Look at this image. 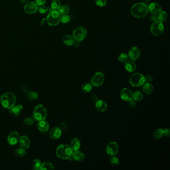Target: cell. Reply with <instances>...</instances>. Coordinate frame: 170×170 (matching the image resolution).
<instances>
[{"label":"cell","mask_w":170,"mask_h":170,"mask_svg":"<svg viewBox=\"0 0 170 170\" xmlns=\"http://www.w3.org/2000/svg\"><path fill=\"white\" fill-rule=\"evenodd\" d=\"M148 6L144 3H136L131 9L132 15L137 19L144 18L148 14Z\"/></svg>","instance_id":"obj_1"},{"label":"cell","mask_w":170,"mask_h":170,"mask_svg":"<svg viewBox=\"0 0 170 170\" xmlns=\"http://www.w3.org/2000/svg\"><path fill=\"white\" fill-rule=\"evenodd\" d=\"M16 97L13 93L7 92L1 95L0 98L1 104L3 107L10 109L15 105L16 102Z\"/></svg>","instance_id":"obj_2"},{"label":"cell","mask_w":170,"mask_h":170,"mask_svg":"<svg viewBox=\"0 0 170 170\" xmlns=\"http://www.w3.org/2000/svg\"><path fill=\"white\" fill-rule=\"evenodd\" d=\"M72 153L70 146L66 144H61L58 146L55 151L57 157L62 160H68L71 158Z\"/></svg>","instance_id":"obj_3"},{"label":"cell","mask_w":170,"mask_h":170,"mask_svg":"<svg viewBox=\"0 0 170 170\" xmlns=\"http://www.w3.org/2000/svg\"><path fill=\"white\" fill-rule=\"evenodd\" d=\"M48 116V111L46 108L42 104H39L34 107L33 111V117L34 119L40 121L46 119Z\"/></svg>","instance_id":"obj_4"},{"label":"cell","mask_w":170,"mask_h":170,"mask_svg":"<svg viewBox=\"0 0 170 170\" xmlns=\"http://www.w3.org/2000/svg\"><path fill=\"white\" fill-rule=\"evenodd\" d=\"M61 15L57 10H52L50 12L46 18V21L50 26H56L60 22Z\"/></svg>","instance_id":"obj_5"},{"label":"cell","mask_w":170,"mask_h":170,"mask_svg":"<svg viewBox=\"0 0 170 170\" xmlns=\"http://www.w3.org/2000/svg\"><path fill=\"white\" fill-rule=\"evenodd\" d=\"M145 82V77L141 73H134L129 78V83L133 87L141 86Z\"/></svg>","instance_id":"obj_6"},{"label":"cell","mask_w":170,"mask_h":170,"mask_svg":"<svg viewBox=\"0 0 170 170\" xmlns=\"http://www.w3.org/2000/svg\"><path fill=\"white\" fill-rule=\"evenodd\" d=\"M87 31L86 29L82 27H79L75 28L73 31L72 36L75 40L81 42L86 37Z\"/></svg>","instance_id":"obj_7"},{"label":"cell","mask_w":170,"mask_h":170,"mask_svg":"<svg viewBox=\"0 0 170 170\" xmlns=\"http://www.w3.org/2000/svg\"><path fill=\"white\" fill-rule=\"evenodd\" d=\"M150 30L151 33L154 36H160L163 34L164 31V27L162 22L159 21H156L153 22Z\"/></svg>","instance_id":"obj_8"},{"label":"cell","mask_w":170,"mask_h":170,"mask_svg":"<svg viewBox=\"0 0 170 170\" xmlns=\"http://www.w3.org/2000/svg\"><path fill=\"white\" fill-rule=\"evenodd\" d=\"M105 76L102 72H97L91 79V84L93 86L98 87L101 86L104 82Z\"/></svg>","instance_id":"obj_9"},{"label":"cell","mask_w":170,"mask_h":170,"mask_svg":"<svg viewBox=\"0 0 170 170\" xmlns=\"http://www.w3.org/2000/svg\"><path fill=\"white\" fill-rule=\"evenodd\" d=\"M119 150L118 144L114 141L109 142L106 148V152L108 155L110 156L116 155Z\"/></svg>","instance_id":"obj_10"},{"label":"cell","mask_w":170,"mask_h":170,"mask_svg":"<svg viewBox=\"0 0 170 170\" xmlns=\"http://www.w3.org/2000/svg\"><path fill=\"white\" fill-rule=\"evenodd\" d=\"M120 97L125 101H129L133 99V93L129 88H124L120 92Z\"/></svg>","instance_id":"obj_11"},{"label":"cell","mask_w":170,"mask_h":170,"mask_svg":"<svg viewBox=\"0 0 170 170\" xmlns=\"http://www.w3.org/2000/svg\"><path fill=\"white\" fill-rule=\"evenodd\" d=\"M24 10L28 14L36 13L38 9V6L35 2L30 1L25 4L24 7Z\"/></svg>","instance_id":"obj_12"},{"label":"cell","mask_w":170,"mask_h":170,"mask_svg":"<svg viewBox=\"0 0 170 170\" xmlns=\"http://www.w3.org/2000/svg\"><path fill=\"white\" fill-rule=\"evenodd\" d=\"M129 58L135 61L138 60L141 55L140 50L137 46H133L129 50L128 52Z\"/></svg>","instance_id":"obj_13"},{"label":"cell","mask_w":170,"mask_h":170,"mask_svg":"<svg viewBox=\"0 0 170 170\" xmlns=\"http://www.w3.org/2000/svg\"><path fill=\"white\" fill-rule=\"evenodd\" d=\"M19 134L16 131H13L10 132L7 136V141L8 143L10 145H15L19 143Z\"/></svg>","instance_id":"obj_14"},{"label":"cell","mask_w":170,"mask_h":170,"mask_svg":"<svg viewBox=\"0 0 170 170\" xmlns=\"http://www.w3.org/2000/svg\"><path fill=\"white\" fill-rule=\"evenodd\" d=\"M148 11L151 13L158 15L162 10L161 6L158 3L153 2L151 3L148 6Z\"/></svg>","instance_id":"obj_15"},{"label":"cell","mask_w":170,"mask_h":170,"mask_svg":"<svg viewBox=\"0 0 170 170\" xmlns=\"http://www.w3.org/2000/svg\"><path fill=\"white\" fill-rule=\"evenodd\" d=\"M62 134V131L59 127H54L49 132V137L51 139L56 140L60 139Z\"/></svg>","instance_id":"obj_16"},{"label":"cell","mask_w":170,"mask_h":170,"mask_svg":"<svg viewBox=\"0 0 170 170\" xmlns=\"http://www.w3.org/2000/svg\"><path fill=\"white\" fill-rule=\"evenodd\" d=\"M37 128L39 131L42 133H45L49 130V123L45 120L39 121L37 124Z\"/></svg>","instance_id":"obj_17"},{"label":"cell","mask_w":170,"mask_h":170,"mask_svg":"<svg viewBox=\"0 0 170 170\" xmlns=\"http://www.w3.org/2000/svg\"><path fill=\"white\" fill-rule=\"evenodd\" d=\"M95 107L98 112H105L107 109V104L104 100H98L95 102Z\"/></svg>","instance_id":"obj_18"},{"label":"cell","mask_w":170,"mask_h":170,"mask_svg":"<svg viewBox=\"0 0 170 170\" xmlns=\"http://www.w3.org/2000/svg\"><path fill=\"white\" fill-rule=\"evenodd\" d=\"M19 143L21 147L25 149L29 148L31 145V141H30V138L25 135H23L20 137Z\"/></svg>","instance_id":"obj_19"},{"label":"cell","mask_w":170,"mask_h":170,"mask_svg":"<svg viewBox=\"0 0 170 170\" xmlns=\"http://www.w3.org/2000/svg\"><path fill=\"white\" fill-rule=\"evenodd\" d=\"M23 108L22 105H15L10 109V114L15 117H18L21 114V111Z\"/></svg>","instance_id":"obj_20"},{"label":"cell","mask_w":170,"mask_h":170,"mask_svg":"<svg viewBox=\"0 0 170 170\" xmlns=\"http://www.w3.org/2000/svg\"><path fill=\"white\" fill-rule=\"evenodd\" d=\"M124 66L126 70L129 72H134L136 70L137 67L136 64L134 61L131 60H128L127 61H126Z\"/></svg>","instance_id":"obj_21"},{"label":"cell","mask_w":170,"mask_h":170,"mask_svg":"<svg viewBox=\"0 0 170 170\" xmlns=\"http://www.w3.org/2000/svg\"><path fill=\"white\" fill-rule=\"evenodd\" d=\"M81 142L78 138H74L72 139L70 142V148H72V152L79 150L81 148Z\"/></svg>","instance_id":"obj_22"},{"label":"cell","mask_w":170,"mask_h":170,"mask_svg":"<svg viewBox=\"0 0 170 170\" xmlns=\"http://www.w3.org/2000/svg\"><path fill=\"white\" fill-rule=\"evenodd\" d=\"M62 41L67 46H72L75 42V40L73 36L69 34H66L62 38Z\"/></svg>","instance_id":"obj_23"},{"label":"cell","mask_w":170,"mask_h":170,"mask_svg":"<svg viewBox=\"0 0 170 170\" xmlns=\"http://www.w3.org/2000/svg\"><path fill=\"white\" fill-rule=\"evenodd\" d=\"M72 157L75 161L81 162L85 159V155L82 152L78 150L72 153Z\"/></svg>","instance_id":"obj_24"},{"label":"cell","mask_w":170,"mask_h":170,"mask_svg":"<svg viewBox=\"0 0 170 170\" xmlns=\"http://www.w3.org/2000/svg\"><path fill=\"white\" fill-rule=\"evenodd\" d=\"M142 86H143L142 89L145 94H147V95H151L152 94V93L153 91L154 87L151 83L145 82Z\"/></svg>","instance_id":"obj_25"},{"label":"cell","mask_w":170,"mask_h":170,"mask_svg":"<svg viewBox=\"0 0 170 170\" xmlns=\"http://www.w3.org/2000/svg\"><path fill=\"white\" fill-rule=\"evenodd\" d=\"M55 167L52 163L49 162H45L42 163L40 170H54Z\"/></svg>","instance_id":"obj_26"},{"label":"cell","mask_w":170,"mask_h":170,"mask_svg":"<svg viewBox=\"0 0 170 170\" xmlns=\"http://www.w3.org/2000/svg\"><path fill=\"white\" fill-rule=\"evenodd\" d=\"M59 13L61 15H67L69 12L70 9H69V7L67 4H64V5H62V6H60L59 9L57 10Z\"/></svg>","instance_id":"obj_27"},{"label":"cell","mask_w":170,"mask_h":170,"mask_svg":"<svg viewBox=\"0 0 170 170\" xmlns=\"http://www.w3.org/2000/svg\"><path fill=\"white\" fill-rule=\"evenodd\" d=\"M163 136V129L161 128H159L155 130L153 134V137L155 140L160 139Z\"/></svg>","instance_id":"obj_28"},{"label":"cell","mask_w":170,"mask_h":170,"mask_svg":"<svg viewBox=\"0 0 170 170\" xmlns=\"http://www.w3.org/2000/svg\"><path fill=\"white\" fill-rule=\"evenodd\" d=\"M143 98V94L141 91H136L134 93H133V99L136 102L140 101Z\"/></svg>","instance_id":"obj_29"},{"label":"cell","mask_w":170,"mask_h":170,"mask_svg":"<svg viewBox=\"0 0 170 170\" xmlns=\"http://www.w3.org/2000/svg\"><path fill=\"white\" fill-rule=\"evenodd\" d=\"M61 6V3L60 0H52L51 2V6L50 10H57L60 6Z\"/></svg>","instance_id":"obj_30"},{"label":"cell","mask_w":170,"mask_h":170,"mask_svg":"<svg viewBox=\"0 0 170 170\" xmlns=\"http://www.w3.org/2000/svg\"><path fill=\"white\" fill-rule=\"evenodd\" d=\"M27 153V152L25 151V149L21 147L18 148V149L16 150V151L14 152L15 155L18 157H23Z\"/></svg>","instance_id":"obj_31"},{"label":"cell","mask_w":170,"mask_h":170,"mask_svg":"<svg viewBox=\"0 0 170 170\" xmlns=\"http://www.w3.org/2000/svg\"><path fill=\"white\" fill-rule=\"evenodd\" d=\"M81 88H82V91H84V92H90L91 90H92L93 86L91 84L86 83L82 85Z\"/></svg>","instance_id":"obj_32"},{"label":"cell","mask_w":170,"mask_h":170,"mask_svg":"<svg viewBox=\"0 0 170 170\" xmlns=\"http://www.w3.org/2000/svg\"><path fill=\"white\" fill-rule=\"evenodd\" d=\"M167 17V13L165 11L162 10L161 12H160V13L158 14L159 21H160V22L163 23L166 21Z\"/></svg>","instance_id":"obj_33"},{"label":"cell","mask_w":170,"mask_h":170,"mask_svg":"<svg viewBox=\"0 0 170 170\" xmlns=\"http://www.w3.org/2000/svg\"><path fill=\"white\" fill-rule=\"evenodd\" d=\"M27 96L28 98L31 100H36L39 97V95L37 92L32 91H28L27 93Z\"/></svg>","instance_id":"obj_34"},{"label":"cell","mask_w":170,"mask_h":170,"mask_svg":"<svg viewBox=\"0 0 170 170\" xmlns=\"http://www.w3.org/2000/svg\"><path fill=\"white\" fill-rule=\"evenodd\" d=\"M128 55L125 53H122L120 54L119 55L118 57V61L121 63H125L129 60Z\"/></svg>","instance_id":"obj_35"},{"label":"cell","mask_w":170,"mask_h":170,"mask_svg":"<svg viewBox=\"0 0 170 170\" xmlns=\"http://www.w3.org/2000/svg\"><path fill=\"white\" fill-rule=\"evenodd\" d=\"M110 163L113 166H118L120 163V161L118 157H116L115 156H111L110 158Z\"/></svg>","instance_id":"obj_36"},{"label":"cell","mask_w":170,"mask_h":170,"mask_svg":"<svg viewBox=\"0 0 170 170\" xmlns=\"http://www.w3.org/2000/svg\"><path fill=\"white\" fill-rule=\"evenodd\" d=\"M34 120L31 117H27L24 120V124L27 126H31L34 123Z\"/></svg>","instance_id":"obj_37"},{"label":"cell","mask_w":170,"mask_h":170,"mask_svg":"<svg viewBox=\"0 0 170 170\" xmlns=\"http://www.w3.org/2000/svg\"><path fill=\"white\" fill-rule=\"evenodd\" d=\"M33 165L34 169L35 170H40V168L42 165V162L38 159H35L33 162Z\"/></svg>","instance_id":"obj_38"},{"label":"cell","mask_w":170,"mask_h":170,"mask_svg":"<svg viewBox=\"0 0 170 170\" xmlns=\"http://www.w3.org/2000/svg\"><path fill=\"white\" fill-rule=\"evenodd\" d=\"M70 18L67 15H63L61 16L60 22L63 24H67L70 22Z\"/></svg>","instance_id":"obj_39"},{"label":"cell","mask_w":170,"mask_h":170,"mask_svg":"<svg viewBox=\"0 0 170 170\" xmlns=\"http://www.w3.org/2000/svg\"><path fill=\"white\" fill-rule=\"evenodd\" d=\"M48 10H49L48 8L46 6H44V5L40 6V7H38V9H37V10L39 11V13L42 14L47 13Z\"/></svg>","instance_id":"obj_40"},{"label":"cell","mask_w":170,"mask_h":170,"mask_svg":"<svg viewBox=\"0 0 170 170\" xmlns=\"http://www.w3.org/2000/svg\"><path fill=\"white\" fill-rule=\"evenodd\" d=\"M95 2L97 6L100 7H103L106 6L107 0H95Z\"/></svg>","instance_id":"obj_41"},{"label":"cell","mask_w":170,"mask_h":170,"mask_svg":"<svg viewBox=\"0 0 170 170\" xmlns=\"http://www.w3.org/2000/svg\"><path fill=\"white\" fill-rule=\"evenodd\" d=\"M149 19L150 21H152L153 22H155L156 21H159L158 15L152 13V15L150 16Z\"/></svg>","instance_id":"obj_42"},{"label":"cell","mask_w":170,"mask_h":170,"mask_svg":"<svg viewBox=\"0 0 170 170\" xmlns=\"http://www.w3.org/2000/svg\"><path fill=\"white\" fill-rule=\"evenodd\" d=\"M145 77V82H149V83H151L153 81V77L151 75H148L144 76Z\"/></svg>","instance_id":"obj_43"},{"label":"cell","mask_w":170,"mask_h":170,"mask_svg":"<svg viewBox=\"0 0 170 170\" xmlns=\"http://www.w3.org/2000/svg\"><path fill=\"white\" fill-rule=\"evenodd\" d=\"M129 102V106H130V107L135 108L136 106L137 103L135 100H134L133 99L130 100Z\"/></svg>","instance_id":"obj_44"},{"label":"cell","mask_w":170,"mask_h":170,"mask_svg":"<svg viewBox=\"0 0 170 170\" xmlns=\"http://www.w3.org/2000/svg\"><path fill=\"white\" fill-rule=\"evenodd\" d=\"M46 0H35V3L37 6H42L46 3Z\"/></svg>","instance_id":"obj_45"},{"label":"cell","mask_w":170,"mask_h":170,"mask_svg":"<svg viewBox=\"0 0 170 170\" xmlns=\"http://www.w3.org/2000/svg\"><path fill=\"white\" fill-rule=\"evenodd\" d=\"M90 99H91V101L93 102H96L97 101V100H98V97L97 96V95L95 94H93L90 96Z\"/></svg>","instance_id":"obj_46"},{"label":"cell","mask_w":170,"mask_h":170,"mask_svg":"<svg viewBox=\"0 0 170 170\" xmlns=\"http://www.w3.org/2000/svg\"><path fill=\"white\" fill-rule=\"evenodd\" d=\"M59 128L61 129V131L65 130L67 128V124L66 122H62L60 124Z\"/></svg>","instance_id":"obj_47"},{"label":"cell","mask_w":170,"mask_h":170,"mask_svg":"<svg viewBox=\"0 0 170 170\" xmlns=\"http://www.w3.org/2000/svg\"><path fill=\"white\" fill-rule=\"evenodd\" d=\"M163 133H164V135H165V136L169 137L170 135V129L169 128L163 129Z\"/></svg>","instance_id":"obj_48"},{"label":"cell","mask_w":170,"mask_h":170,"mask_svg":"<svg viewBox=\"0 0 170 170\" xmlns=\"http://www.w3.org/2000/svg\"><path fill=\"white\" fill-rule=\"evenodd\" d=\"M75 46L76 47H78V46H79V42H78V41H76V40H75V42L73 43V45Z\"/></svg>","instance_id":"obj_49"},{"label":"cell","mask_w":170,"mask_h":170,"mask_svg":"<svg viewBox=\"0 0 170 170\" xmlns=\"http://www.w3.org/2000/svg\"><path fill=\"white\" fill-rule=\"evenodd\" d=\"M20 1H21V3L23 4H27V3L29 2L30 0H20Z\"/></svg>","instance_id":"obj_50"}]
</instances>
